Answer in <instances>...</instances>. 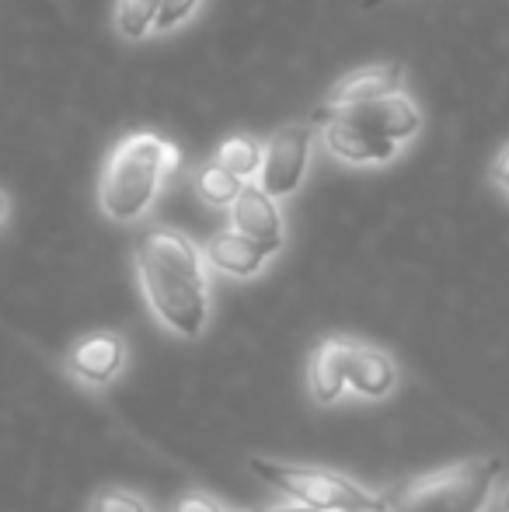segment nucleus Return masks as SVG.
Wrapping results in <instances>:
<instances>
[{"label":"nucleus","mask_w":509,"mask_h":512,"mask_svg":"<svg viewBox=\"0 0 509 512\" xmlns=\"http://www.w3.org/2000/svg\"><path fill=\"white\" fill-rule=\"evenodd\" d=\"M136 283L150 314L171 335L196 342L210 328V272L206 255L178 227H147L133 248Z\"/></svg>","instance_id":"f257e3e1"},{"label":"nucleus","mask_w":509,"mask_h":512,"mask_svg":"<svg viewBox=\"0 0 509 512\" xmlns=\"http://www.w3.org/2000/svg\"><path fill=\"white\" fill-rule=\"evenodd\" d=\"M182 154L175 143L157 133H129L112 147L109 161L98 182V206L112 223H136L154 199L161 196V185L175 175Z\"/></svg>","instance_id":"f03ea898"},{"label":"nucleus","mask_w":509,"mask_h":512,"mask_svg":"<svg viewBox=\"0 0 509 512\" xmlns=\"http://www.w3.org/2000/svg\"><path fill=\"white\" fill-rule=\"evenodd\" d=\"M503 474L499 457L461 460V464L440 467V471L419 474V478L398 485L384 495L387 512H485Z\"/></svg>","instance_id":"7ed1b4c3"},{"label":"nucleus","mask_w":509,"mask_h":512,"mask_svg":"<svg viewBox=\"0 0 509 512\" xmlns=\"http://www.w3.org/2000/svg\"><path fill=\"white\" fill-rule=\"evenodd\" d=\"M248 467H252V474L258 481L276 488L283 499L304 502V506H311V509H321V512L384 509V495H374L370 488H363L360 481L346 478V474H339V471H328V467L283 464V460H269V457H252Z\"/></svg>","instance_id":"20e7f679"},{"label":"nucleus","mask_w":509,"mask_h":512,"mask_svg":"<svg viewBox=\"0 0 509 512\" xmlns=\"http://www.w3.org/2000/svg\"><path fill=\"white\" fill-rule=\"evenodd\" d=\"M314 122H290L276 129L262 147V168H258V185L272 199H286L304 185L307 164H311Z\"/></svg>","instance_id":"39448f33"},{"label":"nucleus","mask_w":509,"mask_h":512,"mask_svg":"<svg viewBox=\"0 0 509 512\" xmlns=\"http://www.w3.org/2000/svg\"><path fill=\"white\" fill-rule=\"evenodd\" d=\"M129 366V342L119 331H88L63 356V373L84 391H109Z\"/></svg>","instance_id":"423d86ee"},{"label":"nucleus","mask_w":509,"mask_h":512,"mask_svg":"<svg viewBox=\"0 0 509 512\" xmlns=\"http://www.w3.org/2000/svg\"><path fill=\"white\" fill-rule=\"evenodd\" d=\"M321 129H325V147L346 164H387V161H394L401 150L398 140L381 136L377 129L353 119V115L342 112V108H332V119Z\"/></svg>","instance_id":"0eeeda50"},{"label":"nucleus","mask_w":509,"mask_h":512,"mask_svg":"<svg viewBox=\"0 0 509 512\" xmlns=\"http://www.w3.org/2000/svg\"><path fill=\"white\" fill-rule=\"evenodd\" d=\"M356 338L346 335H328L314 345L311 359H307V387L318 408H332L349 391V363H353Z\"/></svg>","instance_id":"6e6552de"},{"label":"nucleus","mask_w":509,"mask_h":512,"mask_svg":"<svg viewBox=\"0 0 509 512\" xmlns=\"http://www.w3.org/2000/svg\"><path fill=\"white\" fill-rule=\"evenodd\" d=\"M231 223L241 234L252 237V241L265 244L272 255L283 248V237H286L283 213H279L276 199H272L262 185L245 182V189L238 192V199H234V206H231Z\"/></svg>","instance_id":"1a4fd4ad"},{"label":"nucleus","mask_w":509,"mask_h":512,"mask_svg":"<svg viewBox=\"0 0 509 512\" xmlns=\"http://www.w3.org/2000/svg\"><path fill=\"white\" fill-rule=\"evenodd\" d=\"M203 255H206V265L217 269V272H224V276L255 279V276H262V269L269 265L272 251L265 248V244L252 241L248 234H241L238 227H231V230L213 234L210 241H206Z\"/></svg>","instance_id":"9d476101"},{"label":"nucleus","mask_w":509,"mask_h":512,"mask_svg":"<svg viewBox=\"0 0 509 512\" xmlns=\"http://www.w3.org/2000/svg\"><path fill=\"white\" fill-rule=\"evenodd\" d=\"M342 112H349L353 119L367 122L370 129H377L381 136H391V140H398V143L412 140V136L422 129L419 108H415V102L408 95H401V91L384 95V98H374V102L342 108Z\"/></svg>","instance_id":"9b49d317"},{"label":"nucleus","mask_w":509,"mask_h":512,"mask_svg":"<svg viewBox=\"0 0 509 512\" xmlns=\"http://www.w3.org/2000/svg\"><path fill=\"white\" fill-rule=\"evenodd\" d=\"M398 387V366L384 349L356 342L353 363H349V391L363 401H384Z\"/></svg>","instance_id":"f8f14e48"},{"label":"nucleus","mask_w":509,"mask_h":512,"mask_svg":"<svg viewBox=\"0 0 509 512\" xmlns=\"http://www.w3.org/2000/svg\"><path fill=\"white\" fill-rule=\"evenodd\" d=\"M401 81H405L401 63H377V67H363V70H356V74L342 77V81L335 84L328 105L332 108H353V105H363V102H374V98H384V95L401 91Z\"/></svg>","instance_id":"ddd939ff"},{"label":"nucleus","mask_w":509,"mask_h":512,"mask_svg":"<svg viewBox=\"0 0 509 512\" xmlns=\"http://www.w3.org/2000/svg\"><path fill=\"white\" fill-rule=\"evenodd\" d=\"M245 189V178H238L231 168H224L220 161H210L196 171V192L203 203L217 206V209H231L238 192Z\"/></svg>","instance_id":"4468645a"},{"label":"nucleus","mask_w":509,"mask_h":512,"mask_svg":"<svg viewBox=\"0 0 509 512\" xmlns=\"http://www.w3.org/2000/svg\"><path fill=\"white\" fill-rule=\"evenodd\" d=\"M161 14V0H116V28L129 42L143 39Z\"/></svg>","instance_id":"2eb2a0df"},{"label":"nucleus","mask_w":509,"mask_h":512,"mask_svg":"<svg viewBox=\"0 0 509 512\" xmlns=\"http://www.w3.org/2000/svg\"><path fill=\"white\" fill-rule=\"evenodd\" d=\"M217 161L224 164V168H231L238 178L252 182L258 175V168H262V143L252 140V136H231V140L220 147Z\"/></svg>","instance_id":"dca6fc26"},{"label":"nucleus","mask_w":509,"mask_h":512,"mask_svg":"<svg viewBox=\"0 0 509 512\" xmlns=\"http://www.w3.org/2000/svg\"><path fill=\"white\" fill-rule=\"evenodd\" d=\"M88 512H154V506L140 492H133V488L102 485L98 492H91Z\"/></svg>","instance_id":"f3484780"},{"label":"nucleus","mask_w":509,"mask_h":512,"mask_svg":"<svg viewBox=\"0 0 509 512\" xmlns=\"http://www.w3.org/2000/svg\"><path fill=\"white\" fill-rule=\"evenodd\" d=\"M196 7H199V0H161V14H157L154 28L157 32H175L185 18H192Z\"/></svg>","instance_id":"a211bd4d"},{"label":"nucleus","mask_w":509,"mask_h":512,"mask_svg":"<svg viewBox=\"0 0 509 512\" xmlns=\"http://www.w3.org/2000/svg\"><path fill=\"white\" fill-rule=\"evenodd\" d=\"M171 512H227L224 506H220L217 499H210V495H203V492H189V495H182V499L171 506Z\"/></svg>","instance_id":"6ab92c4d"},{"label":"nucleus","mask_w":509,"mask_h":512,"mask_svg":"<svg viewBox=\"0 0 509 512\" xmlns=\"http://www.w3.org/2000/svg\"><path fill=\"white\" fill-rule=\"evenodd\" d=\"M492 182L509 192V147L496 157V164H492Z\"/></svg>","instance_id":"aec40b11"},{"label":"nucleus","mask_w":509,"mask_h":512,"mask_svg":"<svg viewBox=\"0 0 509 512\" xmlns=\"http://www.w3.org/2000/svg\"><path fill=\"white\" fill-rule=\"evenodd\" d=\"M262 512H321V509H311V506H304V502L286 499V502H276V506H269V509H262Z\"/></svg>","instance_id":"412c9836"},{"label":"nucleus","mask_w":509,"mask_h":512,"mask_svg":"<svg viewBox=\"0 0 509 512\" xmlns=\"http://www.w3.org/2000/svg\"><path fill=\"white\" fill-rule=\"evenodd\" d=\"M4 216H7V199H4V192H0V223H4Z\"/></svg>","instance_id":"4be33fe9"},{"label":"nucleus","mask_w":509,"mask_h":512,"mask_svg":"<svg viewBox=\"0 0 509 512\" xmlns=\"http://www.w3.org/2000/svg\"><path fill=\"white\" fill-rule=\"evenodd\" d=\"M503 512H509V488L503 492Z\"/></svg>","instance_id":"5701e85b"},{"label":"nucleus","mask_w":509,"mask_h":512,"mask_svg":"<svg viewBox=\"0 0 509 512\" xmlns=\"http://www.w3.org/2000/svg\"><path fill=\"white\" fill-rule=\"evenodd\" d=\"M349 512H387V509H349Z\"/></svg>","instance_id":"b1692460"},{"label":"nucleus","mask_w":509,"mask_h":512,"mask_svg":"<svg viewBox=\"0 0 509 512\" xmlns=\"http://www.w3.org/2000/svg\"><path fill=\"white\" fill-rule=\"evenodd\" d=\"M377 4H384V0H367V7H377Z\"/></svg>","instance_id":"393cba45"}]
</instances>
